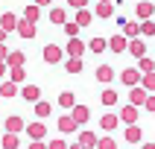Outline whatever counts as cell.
I'll use <instances>...</instances> for the list:
<instances>
[{"label": "cell", "mask_w": 155, "mask_h": 149, "mask_svg": "<svg viewBox=\"0 0 155 149\" xmlns=\"http://www.w3.org/2000/svg\"><path fill=\"white\" fill-rule=\"evenodd\" d=\"M100 126H103V129H105V131H111V129H114V126H117V117H114V114H105L103 120H100Z\"/></svg>", "instance_id": "7a4b0ae2"}, {"label": "cell", "mask_w": 155, "mask_h": 149, "mask_svg": "<svg viewBox=\"0 0 155 149\" xmlns=\"http://www.w3.org/2000/svg\"><path fill=\"white\" fill-rule=\"evenodd\" d=\"M97 79H100V82H111V70H108V67H100V70H97Z\"/></svg>", "instance_id": "4fadbf2b"}, {"label": "cell", "mask_w": 155, "mask_h": 149, "mask_svg": "<svg viewBox=\"0 0 155 149\" xmlns=\"http://www.w3.org/2000/svg\"><path fill=\"white\" fill-rule=\"evenodd\" d=\"M59 102L64 105V108H70V105H73V94H61V96H59Z\"/></svg>", "instance_id": "ac0fdd59"}, {"label": "cell", "mask_w": 155, "mask_h": 149, "mask_svg": "<svg viewBox=\"0 0 155 149\" xmlns=\"http://www.w3.org/2000/svg\"><path fill=\"white\" fill-rule=\"evenodd\" d=\"M147 108H149V111H155V96H147Z\"/></svg>", "instance_id": "1f68e13d"}, {"label": "cell", "mask_w": 155, "mask_h": 149, "mask_svg": "<svg viewBox=\"0 0 155 149\" xmlns=\"http://www.w3.org/2000/svg\"><path fill=\"white\" fill-rule=\"evenodd\" d=\"M123 47H126L123 38H111V50H123Z\"/></svg>", "instance_id": "cb8c5ba5"}, {"label": "cell", "mask_w": 155, "mask_h": 149, "mask_svg": "<svg viewBox=\"0 0 155 149\" xmlns=\"http://www.w3.org/2000/svg\"><path fill=\"white\" fill-rule=\"evenodd\" d=\"M73 120H76V123L88 120V108H76V114H73Z\"/></svg>", "instance_id": "e0dca14e"}, {"label": "cell", "mask_w": 155, "mask_h": 149, "mask_svg": "<svg viewBox=\"0 0 155 149\" xmlns=\"http://www.w3.org/2000/svg\"><path fill=\"white\" fill-rule=\"evenodd\" d=\"M26 18H29V21H35V18H38V9L29 6V9H26Z\"/></svg>", "instance_id": "484cf974"}, {"label": "cell", "mask_w": 155, "mask_h": 149, "mask_svg": "<svg viewBox=\"0 0 155 149\" xmlns=\"http://www.w3.org/2000/svg\"><path fill=\"white\" fill-rule=\"evenodd\" d=\"M6 129L15 134V131H21V129H24V120H21V117H9V120H6Z\"/></svg>", "instance_id": "6da1fadb"}, {"label": "cell", "mask_w": 155, "mask_h": 149, "mask_svg": "<svg viewBox=\"0 0 155 149\" xmlns=\"http://www.w3.org/2000/svg\"><path fill=\"white\" fill-rule=\"evenodd\" d=\"M138 12H140V18H149V15H152V6H149V3H140Z\"/></svg>", "instance_id": "ffe728a7"}, {"label": "cell", "mask_w": 155, "mask_h": 149, "mask_svg": "<svg viewBox=\"0 0 155 149\" xmlns=\"http://www.w3.org/2000/svg\"><path fill=\"white\" fill-rule=\"evenodd\" d=\"M97 146H100V149H114V140H111V138H105V140H97Z\"/></svg>", "instance_id": "44dd1931"}, {"label": "cell", "mask_w": 155, "mask_h": 149, "mask_svg": "<svg viewBox=\"0 0 155 149\" xmlns=\"http://www.w3.org/2000/svg\"><path fill=\"white\" fill-rule=\"evenodd\" d=\"M24 96H26V99H38V88H26Z\"/></svg>", "instance_id": "7402d4cb"}, {"label": "cell", "mask_w": 155, "mask_h": 149, "mask_svg": "<svg viewBox=\"0 0 155 149\" xmlns=\"http://www.w3.org/2000/svg\"><path fill=\"white\" fill-rule=\"evenodd\" d=\"M103 47H105V41H94V44H91V50H94V53H100Z\"/></svg>", "instance_id": "f1b7e54d"}, {"label": "cell", "mask_w": 155, "mask_h": 149, "mask_svg": "<svg viewBox=\"0 0 155 149\" xmlns=\"http://www.w3.org/2000/svg\"><path fill=\"white\" fill-rule=\"evenodd\" d=\"M68 70H70V73H79V70H82V61H79V59H70L68 61Z\"/></svg>", "instance_id": "9a60e30c"}, {"label": "cell", "mask_w": 155, "mask_h": 149, "mask_svg": "<svg viewBox=\"0 0 155 149\" xmlns=\"http://www.w3.org/2000/svg\"><path fill=\"white\" fill-rule=\"evenodd\" d=\"M3 149H18V134H6L3 138Z\"/></svg>", "instance_id": "52a82bcc"}, {"label": "cell", "mask_w": 155, "mask_h": 149, "mask_svg": "<svg viewBox=\"0 0 155 149\" xmlns=\"http://www.w3.org/2000/svg\"><path fill=\"white\" fill-rule=\"evenodd\" d=\"M59 129L61 131H73V129H76V120H73V117H61V120H59Z\"/></svg>", "instance_id": "3957f363"}, {"label": "cell", "mask_w": 155, "mask_h": 149, "mask_svg": "<svg viewBox=\"0 0 155 149\" xmlns=\"http://www.w3.org/2000/svg\"><path fill=\"white\" fill-rule=\"evenodd\" d=\"M70 149H85V146H70Z\"/></svg>", "instance_id": "8d00e7d4"}, {"label": "cell", "mask_w": 155, "mask_h": 149, "mask_svg": "<svg viewBox=\"0 0 155 149\" xmlns=\"http://www.w3.org/2000/svg\"><path fill=\"white\" fill-rule=\"evenodd\" d=\"M3 56H6V50H3V47H0V59H3Z\"/></svg>", "instance_id": "d590c367"}, {"label": "cell", "mask_w": 155, "mask_h": 149, "mask_svg": "<svg viewBox=\"0 0 155 149\" xmlns=\"http://www.w3.org/2000/svg\"><path fill=\"white\" fill-rule=\"evenodd\" d=\"M38 3H50V0H38Z\"/></svg>", "instance_id": "74e56055"}, {"label": "cell", "mask_w": 155, "mask_h": 149, "mask_svg": "<svg viewBox=\"0 0 155 149\" xmlns=\"http://www.w3.org/2000/svg\"><path fill=\"white\" fill-rule=\"evenodd\" d=\"M79 140H82L79 146H97V138H94V134H88V131H82V138H79Z\"/></svg>", "instance_id": "9c48e42d"}, {"label": "cell", "mask_w": 155, "mask_h": 149, "mask_svg": "<svg viewBox=\"0 0 155 149\" xmlns=\"http://www.w3.org/2000/svg\"><path fill=\"white\" fill-rule=\"evenodd\" d=\"M132 53H135V56H143V44H140V41H132Z\"/></svg>", "instance_id": "603a6c76"}, {"label": "cell", "mask_w": 155, "mask_h": 149, "mask_svg": "<svg viewBox=\"0 0 155 149\" xmlns=\"http://www.w3.org/2000/svg\"><path fill=\"white\" fill-rule=\"evenodd\" d=\"M70 3H73V6H82V3H85V0H70Z\"/></svg>", "instance_id": "d6a6232c"}, {"label": "cell", "mask_w": 155, "mask_h": 149, "mask_svg": "<svg viewBox=\"0 0 155 149\" xmlns=\"http://www.w3.org/2000/svg\"><path fill=\"white\" fill-rule=\"evenodd\" d=\"M155 32V24H143V35H152Z\"/></svg>", "instance_id": "4dcf8cb0"}, {"label": "cell", "mask_w": 155, "mask_h": 149, "mask_svg": "<svg viewBox=\"0 0 155 149\" xmlns=\"http://www.w3.org/2000/svg\"><path fill=\"white\" fill-rule=\"evenodd\" d=\"M29 149H44V146H41V143H32V146H29Z\"/></svg>", "instance_id": "836d02e7"}, {"label": "cell", "mask_w": 155, "mask_h": 149, "mask_svg": "<svg viewBox=\"0 0 155 149\" xmlns=\"http://www.w3.org/2000/svg\"><path fill=\"white\" fill-rule=\"evenodd\" d=\"M44 56H47V61H59V47H47V50H44Z\"/></svg>", "instance_id": "30bf717a"}, {"label": "cell", "mask_w": 155, "mask_h": 149, "mask_svg": "<svg viewBox=\"0 0 155 149\" xmlns=\"http://www.w3.org/2000/svg\"><path fill=\"white\" fill-rule=\"evenodd\" d=\"M103 102L105 105H114V102H117V94H114V91H105V94H103Z\"/></svg>", "instance_id": "2e32d148"}, {"label": "cell", "mask_w": 155, "mask_h": 149, "mask_svg": "<svg viewBox=\"0 0 155 149\" xmlns=\"http://www.w3.org/2000/svg\"><path fill=\"white\" fill-rule=\"evenodd\" d=\"M47 149H68V146H64V140H53V143H50Z\"/></svg>", "instance_id": "4316f807"}, {"label": "cell", "mask_w": 155, "mask_h": 149, "mask_svg": "<svg viewBox=\"0 0 155 149\" xmlns=\"http://www.w3.org/2000/svg\"><path fill=\"white\" fill-rule=\"evenodd\" d=\"M0 94H3V96H12V94H15V85H3V88H0Z\"/></svg>", "instance_id": "d4e9b609"}, {"label": "cell", "mask_w": 155, "mask_h": 149, "mask_svg": "<svg viewBox=\"0 0 155 149\" xmlns=\"http://www.w3.org/2000/svg\"><path fill=\"white\" fill-rule=\"evenodd\" d=\"M26 131H29V134H32V138L38 140V138H44V131H47V129H44L41 123H32V126H29V129H26Z\"/></svg>", "instance_id": "5b68a950"}, {"label": "cell", "mask_w": 155, "mask_h": 149, "mask_svg": "<svg viewBox=\"0 0 155 149\" xmlns=\"http://www.w3.org/2000/svg\"><path fill=\"white\" fill-rule=\"evenodd\" d=\"M53 24H61V21H64V12H61V9H53Z\"/></svg>", "instance_id": "d6986e66"}, {"label": "cell", "mask_w": 155, "mask_h": 149, "mask_svg": "<svg viewBox=\"0 0 155 149\" xmlns=\"http://www.w3.org/2000/svg\"><path fill=\"white\" fill-rule=\"evenodd\" d=\"M132 102H135V105H140V102H147V94H143V91H140V88H135V91H132Z\"/></svg>", "instance_id": "ba28073f"}, {"label": "cell", "mask_w": 155, "mask_h": 149, "mask_svg": "<svg viewBox=\"0 0 155 149\" xmlns=\"http://www.w3.org/2000/svg\"><path fill=\"white\" fill-rule=\"evenodd\" d=\"M88 21H91V15H88L85 9H82V12H79V24H88Z\"/></svg>", "instance_id": "83f0119b"}, {"label": "cell", "mask_w": 155, "mask_h": 149, "mask_svg": "<svg viewBox=\"0 0 155 149\" xmlns=\"http://www.w3.org/2000/svg\"><path fill=\"white\" fill-rule=\"evenodd\" d=\"M143 85H147V88H155V76H152V73H149V76L143 79Z\"/></svg>", "instance_id": "f546056e"}, {"label": "cell", "mask_w": 155, "mask_h": 149, "mask_svg": "<svg viewBox=\"0 0 155 149\" xmlns=\"http://www.w3.org/2000/svg\"><path fill=\"white\" fill-rule=\"evenodd\" d=\"M123 82H126V85H135V82H138V73H135V70H123Z\"/></svg>", "instance_id": "7c38bea8"}, {"label": "cell", "mask_w": 155, "mask_h": 149, "mask_svg": "<svg viewBox=\"0 0 155 149\" xmlns=\"http://www.w3.org/2000/svg\"><path fill=\"white\" fill-rule=\"evenodd\" d=\"M143 149H155V143H147V146H143Z\"/></svg>", "instance_id": "e575fe53"}, {"label": "cell", "mask_w": 155, "mask_h": 149, "mask_svg": "<svg viewBox=\"0 0 155 149\" xmlns=\"http://www.w3.org/2000/svg\"><path fill=\"white\" fill-rule=\"evenodd\" d=\"M21 61H24V53H9V64L12 67H21Z\"/></svg>", "instance_id": "8fae6325"}, {"label": "cell", "mask_w": 155, "mask_h": 149, "mask_svg": "<svg viewBox=\"0 0 155 149\" xmlns=\"http://www.w3.org/2000/svg\"><path fill=\"white\" fill-rule=\"evenodd\" d=\"M126 140H129V143H138L140 140V129L138 126H129V129H126Z\"/></svg>", "instance_id": "277c9868"}, {"label": "cell", "mask_w": 155, "mask_h": 149, "mask_svg": "<svg viewBox=\"0 0 155 149\" xmlns=\"http://www.w3.org/2000/svg\"><path fill=\"white\" fill-rule=\"evenodd\" d=\"M35 114H38V117H47V114H50V105L47 102H35Z\"/></svg>", "instance_id": "5bb4252c"}, {"label": "cell", "mask_w": 155, "mask_h": 149, "mask_svg": "<svg viewBox=\"0 0 155 149\" xmlns=\"http://www.w3.org/2000/svg\"><path fill=\"white\" fill-rule=\"evenodd\" d=\"M135 117H138V108H132V105H129V108L123 111V120L129 123V126H135Z\"/></svg>", "instance_id": "8992f818"}]
</instances>
